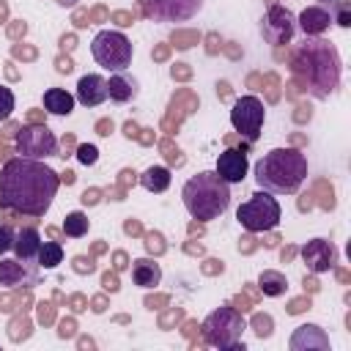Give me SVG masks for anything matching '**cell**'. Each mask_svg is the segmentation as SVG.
Listing matches in <instances>:
<instances>
[{"instance_id": "cell-10", "label": "cell", "mask_w": 351, "mask_h": 351, "mask_svg": "<svg viewBox=\"0 0 351 351\" xmlns=\"http://www.w3.org/2000/svg\"><path fill=\"white\" fill-rule=\"evenodd\" d=\"M200 8L203 0H143V11L154 22H186Z\"/></svg>"}, {"instance_id": "cell-2", "label": "cell", "mask_w": 351, "mask_h": 351, "mask_svg": "<svg viewBox=\"0 0 351 351\" xmlns=\"http://www.w3.org/2000/svg\"><path fill=\"white\" fill-rule=\"evenodd\" d=\"M291 71L304 93L313 99H329L340 85V55L335 44L321 36H304V41L293 49Z\"/></svg>"}, {"instance_id": "cell-14", "label": "cell", "mask_w": 351, "mask_h": 351, "mask_svg": "<svg viewBox=\"0 0 351 351\" xmlns=\"http://www.w3.org/2000/svg\"><path fill=\"white\" fill-rule=\"evenodd\" d=\"M291 351H329V337L315 324H302L291 335Z\"/></svg>"}, {"instance_id": "cell-15", "label": "cell", "mask_w": 351, "mask_h": 351, "mask_svg": "<svg viewBox=\"0 0 351 351\" xmlns=\"http://www.w3.org/2000/svg\"><path fill=\"white\" fill-rule=\"evenodd\" d=\"M82 107H99L101 101H107V80L101 74H82L77 82V96H74Z\"/></svg>"}, {"instance_id": "cell-29", "label": "cell", "mask_w": 351, "mask_h": 351, "mask_svg": "<svg viewBox=\"0 0 351 351\" xmlns=\"http://www.w3.org/2000/svg\"><path fill=\"white\" fill-rule=\"evenodd\" d=\"M77 159H80L82 165H96V159H99L96 145H80V148H77Z\"/></svg>"}, {"instance_id": "cell-4", "label": "cell", "mask_w": 351, "mask_h": 351, "mask_svg": "<svg viewBox=\"0 0 351 351\" xmlns=\"http://www.w3.org/2000/svg\"><path fill=\"white\" fill-rule=\"evenodd\" d=\"M181 200H184V208L189 211L192 219L211 222V219H219L228 211V206H230V184L222 181L217 173L203 170V173L192 176L184 184Z\"/></svg>"}, {"instance_id": "cell-17", "label": "cell", "mask_w": 351, "mask_h": 351, "mask_svg": "<svg viewBox=\"0 0 351 351\" xmlns=\"http://www.w3.org/2000/svg\"><path fill=\"white\" fill-rule=\"evenodd\" d=\"M38 250H41V233L36 228H19L14 236V252L22 263L27 266H38Z\"/></svg>"}, {"instance_id": "cell-23", "label": "cell", "mask_w": 351, "mask_h": 351, "mask_svg": "<svg viewBox=\"0 0 351 351\" xmlns=\"http://www.w3.org/2000/svg\"><path fill=\"white\" fill-rule=\"evenodd\" d=\"M36 263H38V269H55L58 263H63V247L58 241H41Z\"/></svg>"}, {"instance_id": "cell-19", "label": "cell", "mask_w": 351, "mask_h": 351, "mask_svg": "<svg viewBox=\"0 0 351 351\" xmlns=\"http://www.w3.org/2000/svg\"><path fill=\"white\" fill-rule=\"evenodd\" d=\"M132 280L140 288H154V285L162 282V266L151 258H137L132 263Z\"/></svg>"}, {"instance_id": "cell-22", "label": "cell", "mask_w": 351, "mask_h": 351, "mask_svg": "<svg viewBox=\"0 0 351 351\" xmlns=\"http://www.w3.org/2000/svg\"><path fill=\"white\" fill-rule=\"evenodd\" d=\"M25 280H36V274L27 271V263H22V261H0V285H22Z\"/></svg>"}, {"instance_id": "cell-27", "label": "cell", "mask_w": 351, "mask_h": 351, "mask_svg": "<svg viewBox=\"0 0 351 351\" xmlns=\"http://www.w3.org/2000/svg\"><path fill=\"white\" fill-rule=\"evenodd\" d=\"M11 110H14V90L0 85V121H5L11 115Z\"/></svg>"}, {"instance_id": "cell-28", "label": "cell", "mask_w": 351, "mask_h": 351, "mask_svg": "<svg viewBox=\"0 0 351 351\" xmlns=\"http://www.w3.org/2000/svg\"><path fill=\"white\" fill-rule=\"evenodd\" d=\"M14 236H16V230L11 225H0V255L14 250Z\"/></svg>"}, {"instance_id": "cell-3", "label": "cell", "mask_w": 351, "mask_h": 351, "mask_svg": "<svg viewBox=\"0 0 351 351\" xmlns=\"http://www.w3.org/2000/svg\"><path fill=\"white\" fill-rule=\"evenodd\" d=\"M255 184L271 195H293L307 178V156L299 148H271L255 167Z\"/></svg>"}, {"instance_id": "cell-7", "label": "cell", "mask_w": 351, "mask_h": 351, "mask_svg": "<svg viewBox=\"0 0 351 351\" xmlns=\"http://www.w3.org/2000/svg\"><path fill=\"white\" fill-rule=\"evenodd\" d=\"M93 60L107 71H126L132 66V41L121 30H99L90 44Z\"/></svg>"}, {"instance_id": "cell-31", "label": "cell", "mask_w": 351, "mask_h": 351, "mask_svg": "<svg viewBox=\"0 0 351 351\" xmlns=\"http://www.w3.org/2000/svg\"><path fill=\"white\" fill-rule=\"evenodd\" d=\"M318 3H321V5H324V8H326V5H335V3H337V0H318Z\"/></svg>"}, {"instance_id": "cell-11", "label": "cell", "mask_w": 351, "mask_h": 351, "mask_svg": "<svg viewBox=\"0 0 351 351\" xmlns=\"http://www.w3.org/2000/svg\"><path fill=\"white\" fill-rule=\"evenodd\" d=\"M261 33L269 44L274 47H282L293 38L296 33V16L285 8V5H269L266 16L261 19Z\"/></svg>"}, {"instance_id": "cell-25", "label": "cell", "mask_w": 351, "mask_h": 351, "mask_svg": "<svg viewBox=\"0 0 351 351\" xmlns=\"http://www.w3.org/2000/svg\"><path fill=\"white\" fill-rule=\"evenodd\" d=\"M88 228H90L88 214H82V211H71V214H66V222H63V233H66V236H71V239H82V236L88 233Z\"/></svg>"}, {"instance_id": "cell-5", "label": "cell", "mask_w": 351, "mask_h": 351, "mask_svg": "<svg viewBox=\"0 0 351 351\" xmlns=\"http://www.w3.org/2000/svg\"><path fill=\"white\" fill-rule=\"evenodd\" d=\"M280 217H282V208H280L277 197L271 192H263V189H258L255 195H250V200H244L236 208V219H239V225L247 233L274 230L280 225Z\"/></svg>"}, {"instance_id": "cell-9", "label": "cell", "mask_w": 351, "mask_h": 351, "mask_svg": "<svg viewBox=\"0 0 351 351\" xmlns=\"http://www.w3.org/2000/svg\"><path fill=\"white\" fill-rule=\"evenodd\" d=\"M16 154L27 159L58 156V137L47 126H25L16 134Z\"/></svg>"}, {"instance_id": "cell-20", "label": "cell", "mask_w": 351, "mask_h": 351, "mask_svg": "<svg viewBox=\"0 0 351 351\" xmlns=\"http://www.w3.org/2000/svg\"><path fill=\"white\" fill-rule=\"evenodd\" d=\"M74 101L77 99L69 90H63V88H47L44 90V110L49 115H71Z\"/></svg>"}, {"instance_id": "cell-16", "label": "cell", "mask_w": 351, "mask_h": 351, "mask_svg": "<svg viewBox=\"0 0 351 351\" xmlns=\"http://www.w3.org/2000/svg\"><path fill=\"white\" fill-rule=\"evenodd\" d=\"M329 25H332V14L324 5H307L296 19V27L304 36H324L329 30Z\"/></svg>"}, {"instance_id": "cell-12", "label": "cell", "mask_w": 351, "mask_h": 351, "mask_svg": "<svg viewBox=\"0 0 351 351\" xmlns=\"http://www.w3.org/2000/svg\"><path fill=\"white\" fill-rule=\"evenodd\" d=\"M302 261L307 263V269L313 274H324V271H329L337 263V250L326 239H310L302 247Z\"/></svg>"}, {"instance_id": "cell-1", "label": "cell", "mask_w": 351, "mask_h": 351, "mask_svg": "<svg viewBox=\"0 0 351 351\" xmlns=\"http://www.w3.org/2000/svg\"><path fill=\"white\" fill-rule=\"evenodd\" d=\"M60 176L41 159L14 156L0 167V208L44 217L58 195Z\"/></svg>"}, {"instance_id": "cell-26", "label": "cell", "mask_w": 351, "mask_h": 351, "mask_svg": "<svg viewBox=\"0 0 351 351\" xmlns=\"http://www.w3.org/2000/svg\"><path fill=\"white\" fill-rule=\"evenodd\" d=\"M329 14L337 27H351V5L346 0H337L335 5H329Z\"/></svg>"}, {"instance_id": "cell-8", "label": "cell", "mask_w": 351, "mask_h": 351, "mask_svg": "<svg viewBox=\"0 0 351 351\" xmlns=\"http://www.w3.org/2000/svg\"><path fill=\"white\" fill-rule=\"evenodd\" d=\"M266 121V110L263 101L258 96H239L230 107V123L233 129L247 140V143H258L261 129Z\"/></svg>"}, {"instance_id": "cell-13", "label": "cell", "mask_w": 351, "mask_h": 351, "mask_svg": "<svg viewBox=\"0 0 351 351\" xmlns=\"http://www.w3.org/2000/svg\"><path fill=\"white\" fill-rule=\"evenodd\" d=\"M247 170H250L247 154L239 151V148H228V151H222V154L217 156V170H214V173H217L222 181H228V184H241L244 176H247Z\"/></svg>"}, {"instance_id": "cell-6", "label": "cell", "mask_w": 351, "mask_h": 351, "mask_svg": "<svg viewBox=\"0 0 351 351\" xmlns=\"http://www.w3.org/2000/svg\"><path fill=\"white\" fill-rule=\"evenodd\" d=\"M241 332H244V318L236 307H228V304L208 313L203 326H200L203 340L214 348H239V346H244Z\"/></svg>"}, {"instance_id": "cell-30", "label": "cell", "mask_w": 351, "mask_h": 351, "mask_svg": "<svg viewBox=\"0 0 351 351\" xmlns=\"http://www.w3.org/2000/svg\"><path fill=\"white\" fill-rule=\"evenodd\" d=\"M255 326H258V329H255L258 337H269V335H271V318H266V315L261 318V315H258V318H255Z\"/></svg>"}, {"instance_id": "cell-18", "label": "cell", "mask_w": 351, "mask_h": 351, "mask_svg": "<svg viewBox=\"0 0 351 351\" xmlns=\"http://www.w3.org/2000/svg\"><path fill=\"white\" fill-rule=\"evenodd\" d=\"M137 96V80L123 74V71H115L110 80H107V99L118 101V104H126Z\"/></svg>"}, {"instance_id": "cell-21", "label": "cell", "mask_w": 351, "mask_h": 351, "mask_svg": "<svg viewBox=\"0 0 351 351\" xmlns=\"http://www.w3.org/2000/svg\"><path fill=\"white\" fill-rule=\"evenodd\" d=\"M170 181H173V176H170V170H167L165 165H151V167L143 170V176H140V186H143L145 192H165V189L170 186Z\"/></svg>"}, {"instance_id": "cell-24", "label": "cell", "mask_w": 351, "mask_h": 351, "mask_svg": "<svg viewBox=\"0 0 351 351\" xmlns=\"http://www.w3.org/2000/svg\"><path fill=\"white\" fill-rule=\"evenodd\" d=\"M258 285H261V291H263L266 296H282L285 288H288L285 274H280V271H261Z\"/></svg>"}]
</instances>
